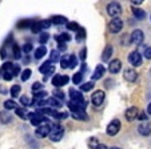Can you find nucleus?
Here are the masks:
<instances>
[{
    "mask_svg": "<svg viewBox=\"0 0 151 149\" xmlns=\"http://www.w3.org/2000/svg\"><path fill=\"white\" fill-rule=\"evenodd\" d=\"M4 108H6L7 111L9 109H17V104L14 101V100H7V101H4Z\"/></svg>",
    "mask_w": 151,
    "mask_h": 149,
    "instance_id": "obj_26",
    "label": "nucleus"
},
{
    "mask_svg": "<svg viewBox=\"0 0 151 149\" xmlns=\"http://www.w3.org/2000/svg\"><path fill=\"white\" fill-rule=\"evenodd\" d=\"M11 72H12V75H14V76L19 75V72H20V67H19V65H16V64H14V65H12V68H11Z\"/></svg>",
    "mask_w": 151,
    "mask_h": 149,
    "instance_id": "obj_47",
    "label": "nucleus"
},
{
    "mask_svg": "<svg viewBox=\"0 0 151 149\" xmlns=\"http://www.w3.org/2000/svg\"><path fill=\"white\" fill-rule=\"evenodd\" d=\"M12 52H14V57L15 59H20L22 57V49L17 44H14L12 45Z\"/></svg>",
    "mask_w": 151,
    "mask_h": 149,
    "instance_id": "obj_27",
    "label": "nucleus"
},
{
    "mask_svg": "<svg viewBox=\"0 0 151 149\" xmlns=\"http://www.w3.org/2000/svg\"><path fill=\"white\" fill-rule=\"evenodd\" d=\"M58 48H59V51H66L67 49L66 43H58Z\"/></svg>",
    "mask_w": 151,
    "mask_h": 149,
    "instance_id": "obj_56",
    "label": "nucleus"
},
{
    "mask_svg": "<svg viewBox=\"0 0 151 149\" xmlns=\"http://www.w3.org/2000/svg\"><path fill=\"white\" fill-rule=\"evenodd\" d=\"M54 97L58 98V100H62V98H64V92H62V91L56 89V91L54 92Z\"/></svg>",
    "mask_w": 151,
    "mask_h": 149,
    "instance_id": "obj_44",
    "label": "nucleus"
},
{
    "mask_svg": "<svg viewBox=\"0 0 151 149\" xmlns=\"http://www.w3.org/2000/svg\"><path fill=\"white\" fill-rule=\"evenodd\" d=\"M87 103L84 101H70L68 103V108L71 109V112H79V111H84Z\"/></svg>",
    "mask_w": 151,
    "mask_h": 149,
    "instance_id": "obj_10",
    "label": "nucleus"
},
{
    "mask_svg": "<svg viewBox=\"0 0 151 149\" xmlns=\"http://www.w3.org/2000/svg\"><path fill=\"white\" fill-rule=\"evenodd\" d=\"M50 130H51V125L50 124H42V125H39V127L36 128V136L37 137H46V136L50 135Z\"/></svg>",
    "mask_w": 151,
    "mask_h": 149,
    "instance_id": "obj_9",
    "label": "nucleus"
},
{
    "mask_svg": "<svg viewBox=\"0 0 151 149\" xmlns=\"http://www.w3.org/2000/svg\"><path fill=\"white\" fill-rule=\"evenodd\" d=\"M84 37H86V29L84 28H79L76 31V39L82 40V39H84Z\"/></svg>",
    "mask_w": 151,
    "mask_h": 149,
    "instance_id": "obj_42",
    "label": "nucleus"
},
{
    "mask_svg": "<svg viewBox=\"0 0 151 149\" xmlns=\"http://www.w3.org/2000/svg\"><path fill=\"white\" fill-rule=\"evenodd\" d=\"M111 149H122V148H116V146H114V148H111Z\"/></svg>",
    "mask_w": 151,
    "mask_h": 149,
    "instance_id": "obj_62",
    "label": "nucleus"
},
{
    "mask_svg": "<svg viewBox=\"0 0 151 149\" xmlns=\"http://www.w3.org/2000/svg\"><path fill=\"white\" fill-rule=\"evenodd\" d=\"M20 93V85H14L11 88V96L12 97H17Z\"/></svg>",
    "mask_w": 151,
    "mask_h": 149,
    "instance_id": "obj_40",
    "label": "nucleus"
},
{
    "mask_svg": "<svg viewBox=\"0 0 151 149\" xmlns=\"http://www.w3.org/2000/svg\"><path fill=\"white\" fill-rule=\"evenodd\" d=\"M46 52H47L46 45H40L36 51H35V59H42V57L46 55Z\"/></svg>",
    "mask_w": 151,
    "mask_h": 149,
    "instance_id": "obj_23",
    "label": "nucleus"
},
{
    "mask_svg": "<svg viewBox=\"0 0 151 149\" xmlns=\"http://www.w3.org/2000/svg\"><path fill=\"white\" fill-rule=\"evenodd\" d=\"M68 81H70V77L66 76V75H64V76H62V75H55V76L52 77V85L56 88L66 85Z\"/></svg>",
    "mask_w": 151,
    "mask_h": 149,
    "instance_id": "obj_6",
    "label": "nucleus"
},
{
    "mask_svg": "<svg viewBox=\"0 0 151 149\" xmlns=\"http://www.w3.org/2000/svg\"><path fill=\"white\" fill-rule=\"evenodd\" d=\"M27 118H29V121H31L32 125H36V127L42 125V124H46L47 121H48L46 116L40 115L39 112H32V113H29V115H27Z\"/></svg>",
    "mask_w": 151,
    "mask_h": 149,
    "instance_id": "obj_1",
    "label": "nucleus"
},
{
    "mask_svg": "<svg viewBox=\"0 0 151 149\" xmlns=\"http://www.w3.org/2000/svg\"><path fill=\"white\" fill-rule=\"evenodd\" d=\"M48 39H50V35L47 34V32H42V34H40V36H39V43L42 45H44L47 41H48Z\"/></svg>",
    "mask_w": 151,
    "mask_h": 149,
    "instance_id": "obj_31",
    "label": "nucleus"
},
{
    "mask_svg": "<svg viewBox=\"0 0 151 149\" xmlns=\"http://www.w3.org/2000/svg\"><path fill=\"white\" fill-rule=\"evenodd\" d=\"M70 97H71V101H84L82 92L75 89H70Z\"/></svg>",
    "mask_w": 151,
    "mask_h": 149,
    "instance_id": "obj_18",
    "label": "nucleus"
},
{
    "mask_svg": "<svg viewBox=\"0 0 151 149\" xmlns=\"http://www.w3.org/2000/svg\"><path fill=\"white\" fill-rule=\"evenodd\" d=\"M39 24H40V28H50L51 21H50V20H43V21H40Z\"/></svg>",
    "mask_w": 151,
    "mask_h": 149,
    "instance_id": "obj_48",
    "label": "nucleus"
},
{
    "mask_svg": "<svg viewBox=\"0 0 151 149\" xmlns=\"http://www.w3.org/2000/svg\"><path fill=\"white\" fill-rule=\"evenodd\" d=\"M67 116H68V115H67L66 112H62V113H58V112H56V115H55L54 117L58 118V120H63V118H66Z\"/></svg>",
    "mask_w": 151,
    "mask_h": 149,
    "instance_id": "obj_49",
    "label": "nucleus"
},
{
    "mask_svg": "<svg viewBox=\"0 0 151 149\" xmlns=\"http://www.w3.org/2000/svg\"><path fill=\"white\" fill-rule=\"evenodd\" d=\"M20 103H22V104L24 105V107H28V105H32V98H29L28 96H22V97H20Z\"/></svg>",
    "mask_w": 151,
    "mask_h": 149,
    "instance_id": "obj_30",
    "label": "nucleus"
},
{
    "mask_svg": "<svg viewBox=\"0 0 151 149\" xmlns=\"http://www.w3.org/2000/svg\"><path fill=\"white\" fill-rule=\"evenodd\" d=\"M95 149H109V148H107L106 145H103V144H99V145H98Z\"/></svg>",
    "mask_w": 151,
    "mask_h": 149,
    "instance_id": "obj_58",
    "label": "nucleus"
},
{
    "mask_svg": "<svg viewBox=\"0 0 151 149\" xmlns=\"http://www.w3.org/2000/svg\"><path fill=\"white\" fill-rule=\"evenodd\" d=\"M99 145V143H98V140L95 137H91L88 140V146H90V149H95L96 146Z\"/></svg>",
    "mask_w": 151,
    "mask_h": 149,
    "instance_id": "obj_41",
    "label": "nucleus"
},
{
    "mask_svg": "<svg viewBox=\"0 0 151 149\" xmlns=\"http://www.w3.org/2000/svg\"><path fill=\"white\" fill-rule=\"evenodd\" d=\"M48 103H50V105H51L52 108H60V107L63 105V103L60 101V100H58V98H55V97L50 98Z\"/></svg>",
    "mask_w": 151,
    "mask_h": 149,
    "instance_id": "obj_29",
    "label": "nucleus"
},
{
    "mask_svg": "<svg viewBox=\"0 0 151 149\" xmlns=\"http://www.w3.org/2000/svg\"><path fill=\"white\" fill-rule=\"evenodd\" d=\"M47 103H48V100H46V98H42V100H36V105L39 108H42L43 105H46Z\"/></svg>",
    "mask_w": 151,
    "mask_h": 149,
    "instance_id": "obj_53",
    "label": "nucleus"
},
{
    "mask_svg": "<svg viewBox=\"0 0 151 149\" xmlns=\"http://www.w3.org/2000/svg\"><path fill=\"white\" fill-rule=\"evenodd\" d=\"M143 39H145V35H143V32L140 29H135L131 34V43H134V44H137V45L142 44Z\"/></svg>",
    "mask_w": 151,
    "mask_h": 149,
    "instance_id": "obj_12",
    "label": "nucleus"
},
{
    "mask_svg": "<svg viewBox=\"0 0 151 149\" xmlns=\"http://www.w3.org/2000/svg\"><path fill=\"white\" fill-rule=\"evenodd\" d=\"M104 72H106V68L103 67L102 64L96 65V68H95L94 73H92V80H99V79H102L103 75H104Z\"/></svg>",
    "mask_w": 151,
    "mask_h": 149,
    "instance_id": "obj_15",
    "label": "nucleus"
},
{
    "mask_svg": "<svg viewBox=\"0 0 151 149\" xmlns=\"http://www.w3.org/2000/svg\"><path fill=\"white\" fill-rule=\"evenodd\" d=\"M120 68H122V63H120V60H118V59L112 60L109 65V71L111 73H118L120 71Z\"/></svg>",
    "mask_w": 151,
    "mask_h": 149,
    "instance_id": "obj_16",
    "label": "nucleus"
},
{
    "mask_svg": "<svg viewBox=\"0 0 151 149\" xmlns=\"http://www.w3.org/2000/svg\"><path fill=\"white\" fill-rule=\"evenodd\" d=\"M138 120H140V121H146L147 120V116L145 115V113H140V115H138Z\"/></svg>",
    "mask_w": 151,
    "mask_h": 149,
    "instance_id": "obj_57",
    "label": "nucleus"
},
{
    "mask_svg": "<svg viewBox=\"0 0 151 149\" xmlns=\"http://www.w3.org/2000/svg\"><path fill=\"white\" fill-rule=\"evenodd\" d=\"M131 3H132V4H135V6H139V4H142V3H143V1H142V0H138V1H137V0H134V1H131Z\"/></svg>",
    "mask_w": 151,
    "mask_h": 149,
    "instance_id": "obj_59",
    "label": "nucleus"
},
{
    "mask_svg": "<svg viewBox=\"0 0 151 149\" xmlns=\"http://www.w3.org/2000/svg\"><path fill=\"white\" fill-rule=\"evenodd\" d=\"M46 96H47L46 91H39V92L34 93V98H35V100H42V98H44Z\"/></svg>",
    "mask_w": 151,
    "mask_h": 149,
    "instance_id": "obj_38",
    "label": "nucleus"
},
{
    "mask_svg": "<svg viewBox=\"0 0 151 149\" xmlns=\"http://www.w3.org/2000/svg\"><path fill=\"white\" fill-rule=\"evenodd\" d=\"M78 65V59L75 55H70V63H68V68H72L74 69L75 67Z\"/></svg>",
    "mask_w": 151,
    "mask_h": 149,
    "instance_id": "obj_33",
    "label": "nucleus"
},
{
    "mask_svg": "<svg viewBox=\"0 0 151 149\" xmlns=\"http://www.w3.org/2000/svg\"><path fill=\"white\" fill-rule=\"evenodd\" d=\"M104 98H106L104 92H103V91H96V92L91 96V101H92V104H94L95 107H99V105L103 104Z\"/></svg>",
    "mask_w": 151,
    "mask_h": 149,
    "instance_id": "obj_8",
    "label": "nucleus"
},
{
    "mask_svg": "<svg viewBox=\"0 0 151 149\" xmlns=\"http://www.w3.org/2000/svg\"><path fill=\"white\" fill-rule=\"evenodd\" d=\"M107 12H109L110 16H112L115 19V17H118L120 14H122V7H120L118 3L112 1V3H110L109 6H107Z\"/></svg>",
    "mask_w": 151,
    "mask_h": 149,
    "instance_id": "obj_4",
    "label": "nucleus"
},
{
    "mask_svg": "<svg viewBox=\"0 0 151 149\" xmlns=\"http://www.w3.org/2000/svg\"><path fill=\"white\" fill-rule=\"evenodd\" d=\"M122 28H123V21L119 17H115V19H112L111 21L109 23V31L111 32V34H118Z\"/></svg>",
    "mask_w": 151,
    "mask_h": 149,
    "instance_id": "obj_3",
    "label": "nucleus"
},
{
    "mask_svg": "<svg viewBox=\"0 0 151 149\" xmlns=\"http://www.w3.org/2000/svg\"><path fill=\"white\" fill-rule=\"evenodd\" d=\"M31 75H32L31 69H24L23 72H22V80H23V81H27V80L31 77Z\"/></svg>",
    "mask_w": 151,
    "mask_h": 149,
    "instance_id": "obj_37",
    "label": "nucleus"
},
{
    "mask_svg": "<svg viewBox=\"0 0 151 149\" xmlns=\"http://www.w3.org/2000/svg\"><path fill=\"white\" fill-rule=\"evenodd\" d=\"M31 28H32V32H35V34H36V32H39L40 29H42V28H40V24H39V23H35V21H34V24H32Z\"/></svg>",
    "mask_w": 151,
    "mask_h": 149,
    "instance_id": "obj_50",
    "label": "nucleus"
},
{
    "mask_svg": "<svg viewBox=\"0 0 151 149\" xmlns=\"http://www.w3.org/2000/svg\"><path fill=\"white\" fill-rule=\"evenodd\" d=\"M82 79H83V73L82 72H78V73H75V75H74L72 81H74V84H80Z\"/></svg>",
    "mask_w": 151,
    "mask_h": 149,
    "instance_id": "obj_36",
    "label": "nucleus"
},
{
    "mask_svg": "<svg viewBox=\"0 0 151 149\" xmlns=\"http://www.w3.org/2000/svg\"><path fill=\"white\" fill-rule=\"evenodd\" d=\"M3 77H4V80H7V81H9V80L14 79V75H12L11 69L9 71H3Z\"/></svg>",
    "mask_w": 151,
    "mask_h": 149,
    "instance_id": "obj_43",
    "label": "nucleus"
},
{
    "mask_svg": "<svg viewBox=\"0 0 151 149\" xmlns=\"http://www.w3.org/2000/svg\"><path fill=\"white\" fill-rule=\"evenodd\" d=\"M72 117L75 120H80V121H87L88 120V116L84 111H79V112H72Z\"/></svg>",
    "mask_w": 151,
    "mask_h": 149,
    "instance_id": "obj_20",
    "label": "nucleus"
},
{
    "mask_svg": "<svg viewBox=\"0 0 151 149\" xmlns=\"http://www.w3.org/2000/svg\"><path fill=\"white\" fill-rule=\"evenodd\" d=\"M51 63H55V61H59V51L58 49H52L51 51Z\"/></svg>",
    "mask_w": 151,
    "mask_h": 149,
    "instance_id": "obj_35",
    "label": "nucleus"
},
{
    "mask_svg": "<svg viewBox=\"0 0 151 149\" xmlns=\"http://www.w3.org/2000/svg\"><path fill=\"white\" fill-rule=\"evenodd\" d=\"M79 57L83 60V61L86 60V57H87V49H86V48H83L82 51H80V56Z\"/></svg>",
    "mask_w": 151,
    "mask_h": 149,
    "instance_id": "obj_55",
    "label": "nucleus"
},
{
    "mask_svg": "<svg viewBox=\"0 0 151 149\" xmlns=\"http://www.w3.org/2000/svg\"><path fill=\"white\" fill-rule=\"evenodd\" d=\"M32 48H34V47H32V44H29V43H27V44L23 47V51L26 52V53H29V52L32 51Z\"/></svg>",
    "mask_w": 151,
    "mask_h": 149,
    "instance_id": "obj_52",
    "label": "nucleus"
},
{
    "mask_svg": "<svg viewBox=\"0 0 151 149\" xmlns=\"http://www.w3.org/2000/svg\"><path fill=\"white\" fill-rule=\"evenodd\" d=\"M120 130V121L119 120H112L111 123L107 125V135L109 136H115Z\"/></svg>",
    "mask_w": 151,
    "mask_h": 149,
    "instance_id": "obj_5",
    "label": "nucleus"
},
{
    "mask_svg": "<svg viewBox=\"0 0 151 149\" xmlns=\"http://www.w3.org/2000/svg\"><path fill=\"white\" fill-rule=\"evenodd\" d=\"M132 12H134L135 17L139 20H143L146 17V12L143 11V9H139V8H132Z\"/></svg>",
    "mask_w": 151,
    "mask_h": 149,
    "instance_id": "obj_25",
    "label": "nucleus"
},
{
    "mask_svg": "<svg viewBox=\"0 0 151 149\" xmlns=\"http://www.w3.org/2000/svg\"><path fill=\"white\" fill-rule=\"evenodd\" d=\"M55 39L58 40V43H67L71 40V36H70L68 34H60V35H58Z\"/></svg>",
    "mask_w": 151,
    "mask_h": 149,
    "instance_id": "obj_24",
    "label": "nucleus"
},
{
    "mask_svg": "<svg viewBox=\"0 0 151 149\" xmlns=\"http://www.w3.org/2000/svg\"><path fill=\"white\" fill-rule=\"evenodd\" d=\"M112 56V47L111 45H107L104 48V51H103V55H102V60L103 61H107L110 57Z\"/></svg>",
    "mask_w": 151,
    "mask_h": 149,
    "instance_id": "obj_22",
    "label": "nucleus"
},
{
    "mask_svg": "<svg viewBox=\"0 0 151 149\" xmlns=\"http://www.w3.org/2000/svg\"><path fill=\"white\" fill-rule=\"evenodd\" d=\"M63 133H64V129H63L60 125H52L51 127V130H50V138L51 141H60L63 137Z\"/></svg>",
    "mask_w": 151,
    "mask_h": 149,
    "instance_id": "obj_2",
    "label": "nucleus"
},
{
    "mask_svg": "<svg viewBox=\"0 0 151 149\" xmlns=\"http://www.w3.org/2000/svg\"><path fill=\"white\" fill-rule=\"evenodd\" d=\"M147 113L148 115H151V103L148 104V107H147Z\"/></svg>",
    "mask_w": 151,
    "mask_h": 149,
    "instance_id": "obj_60",
    "label": "nucleus"
},
{
    "mask_svg": "<svg viewBox=\"0 0 151 149\" xmlns=\"http://www.w3.org/2000/svg\"><path fill=\"white\" fill-rule=\"evenodd\" d=\"M68 63H70V55H64V56L60 59L62 68H68Z\"/></svg>",
    "mask_w": 151,
    "mask_h": 149,
    "instance_id": "obj_34",
    "label": "nucleus"
},
{
    "mask_svg": "<svg viewBox=\"0 0 151 149\" xmlns=\"http://www.w3.org/2000/svg\"><path fill=\"white\" fill-rule=\"evenodd\" d=\"M124 79L127 80V81L134 83V81H137V79H138V73L135 72V69H127L124 72Z\"/></svg>",
    "mask_w": 151,
    "mask_h": 149,
    "instance_id": "obj_17",
    "label": "nucleus"
},
{
    "mask_svg": "<svg viewBox=\"0 0 151 149\" xmlns=\"http://www.w3.org/2000/svg\"><path fill=\"white\" fill-rule=\"evenodd\" d=\"M15 112H16V115L19 116V117H22V118H27L26 111H24V109H20V108H17V109H15Z\"/></svg>",
    "mask_w": 151,
    "mask_h": 149,
    "instance_id": "obj_46",
    "label": "nucleus"
},
{
    "mask_svg": "<svg viewBox=\"0 0 151 149\" xmlns=\"http://www.w3.org/2000/svg\"><path fill=\"white\" fill-rule=\"evenodd\" d=\"M12 120V116L8 111H3V112H0V121L3 124H7Z\"/></svg>",
    "mask_w": 151,
    "mask_h": 149,
    "instance_id": "obj_21",
    "label": "nucleus"
},
{
    "mask_svg": "<svg viewBox=\"0 0 151 149\" xmlns=\"http://www.w3.org/2000/svg\"><path fill=\"white\" fill-rule=\"evenodd\" d=\"M50 21H51V24H55V26H62V24H67L68 20L64 16H52L50 19Z\"/></svg>",
    "mask_w": 151,
    "mask_h": 149,
    "instance_id": "obj_19",
    "label": "nucleus"
},
{
    "mask_svg": "<svg viewBox=\"0 0 151 149\" xmlns=\"http://www.w3.org/2000/svg\"><path fill=\"white\" fill-rule=\"evenodd\" d=\"M145 57L148 60H151V47H148L145 49Z\"/></svg>",
    "mask_w": 151,
    "mask_h": 149,
    "instance_id": "obj_54",
    "label": "nucleus"
},
{
    "mask_svg": "<svg viewBox=\"0 0 151 149\" xmlns=\"http://www.w3.org/2000/svg\"><path fill=\"white\" fill-rule=\"evenodd\" d=\"M128 60H130L131 65H134V67H139V65L142 64V56H140V53L138 51L131 52L130 56H128Z\"/></svg>",
    "mask_w": 151,
    "mask_h": 149,
    "instance_id": "obj_11",
    "label": "nucleus"
},
{
    "mask_svg": "<svg viewBox=\"0 0 151 149\" xmlns=\"http://www.w3.org/2000/svg\"><path fill=\"white\" fill-rule=\"evenodd\" d=\"M92 88H94V83L90 81V83H86V84H83L82 87H80V91H82V92H88V91H91Z\"/></svg>",
    "mask_w": 151,
    "mask_h": 149,
    "instance_id": "obj_32",
    "label": "nucleus"
},
{
    "mask_svg": "<svg viewBox=\"0 0 151 149\" xmlns=\"http://www.w3.org/2000/svg\"><path fill=\"white\" fill-rule=\"evenodd\" d=\"M138 115H139V109H138L137 107H131V108H130V109H127V111H126V113H124L126 118H127L128 121H132V120H135V118L138 117Z\"/></svg>",
    "mask_w": 151,
    "mask_h": 149,
    "instance_id": "obj_14",
    "label": "nucleus"
},
{
    "mask_svg": "<svg viewBox=\"0 0 151 149\" xmlns=\"http://www.w3.org/2000/svg\"><path fill=\"white\" fill-rule=\"evenodd\" d=\"M32 24H34L32 20H23V21H20L19 24H17V27H19V28H31Z\"/></svg>",
    "mask_w": 151,
    "mask_h": 149,
    "instance_id": "obj_28",
    "label": "nucleus"
},
{
    "mask_svg": "<svg viewBox=\"0 0 151 149\" xmlns=\"http://www.w3.org/2000/svg\"><path fill=\"white\" fill-rule=\"evenodd\" d=\"M39 71H40L42 73H44V75H46V79H47L50 75H52V73L55 72V67H54V64H52V63L48 60V61L43 63V64L40 65Z\"/></svg>",
    "mask_w": 151,
    "mask_h": 149,
    "instance_id": "obj_7",
    "label": "nucleus"
},
{
    "mask_svg": "<svg viewBox=\"0 0 151 149\" xmlns=\"http://www.w3.org/2000/svg\"><path fill=\"white\" fill-rule=\"evenodd\" d=\"M42 88H43L42 83H34V85H32V91H34V93H36V92H39V91H42Z\"/></svg>",
    "mask_w": 151,
    "mask_h": 149,
    "instance_id": "obj_45",
    "label": "nucleus"
},
{
    "mask_svg": "<svg viewBox=\"0 0 151 149\" xmlns=\"http://www.w3.org/2000/svg\"><path fill=\"white\" fill-rule=\"evenodd\" d=\"M138 132L142 136H148L151 135V123L150 121H145L138 127Z\"/></svg>",
    "mask_w": 151,
    "mask_h": 149,
    "instance_id": "obj_13",
    "label": "nucleus"
},
{
    "mask_svg": "<svg viewBox=\"0 0 151 149\" xmlns=\"http://www.w3.org/2000/svg\"><path fill=\"white\" fill-rule=\"evenodd\" d=\"M12 65H14V64H12L11 61H7V63H4V64H3L1 69H3V71H9L12 68Z\"/></svg>",
    "mask_w": 151,
    "mask_h": 149,
    "instance_id": "obj_51",
    "label": "nucleus"
},
{
    "mask_svg": "<svg viewBox=\"0 0 151 149\" xmlns=\"http://www.w3.org/2000/svg\"><path fill=\"white\" fill-rule=\"evenodd\" d=\"M66 26H67V28L71 29V31H78V29L80 28L79 24H78V23H75V21H70V23H67Z\"/></svg>",
    "mask_w": 151,
    "mask_h": 149,
    "instance_id": "obj_39",
    "label": "nucleus"
},
{
    "mask_svg": "<svg viewBox=\"0 0 151 149\" xmlns=\"http://www.w3.org/2000/svg\"><path fill=\"white\" fill-rule=\"evenodd\" d=\"M82 71H84V72L87 71V65H86L84 63H83V65H82Z\"/></svg>",
    "mask_w": 151,
    "mask_h": 149,
    "instance_id": "obj_61",
    "label": "nucleus"
}]
</instances>
